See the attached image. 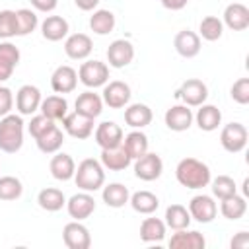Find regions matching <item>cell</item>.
Listing matches in <instances>:
<instances>
[{
  "label": "cell",
  "mask_w": 249,
  "mask_h": 249,
  "mask_svg": "<svg viewBox=\"0 0 249 249\" xmlns=\"http://www.w3.org/2000/svg\"><path fill=\"white\" fill-rule=\"evenodd\" d=\"M175 177L179 185H183L185 189L196 191V189H204L210 185L212 173L204 161L196 158H183L175 167Z\"/></svg>",
  "instance_id": "1"
},
{
  "label": "cell",
  "mask_w": 249,
  "mask_h": 249,
  "mask_svg": "<svg viewBox=\"0 0 249 249\" xmlns=\"http://www.w3.org/2000/svg\"><path fill=\"white\" fill-rule=\"evenodd\" d=\"M72 179L78 189H82L86 193H95L105 183V167L101 165V161H97L93 158H86L78 163Z\"/></svg>",
  "instance_id": "2"
},
{
  "label": "cell",
  "mask_w": 249,
  "mask_h": 249,
  "mask_svg": "<svg viewBox=\"0 0 249 249\" xmlns=\"http://www.w3.org/2000/svg\"><path fill=\"white\" fill-rule=\"evenodd\" d=\"M23 146V119L21 115L8 113L0 119V150L16 154Z\"/></svg>",
  "instance_id": "3"
},
{
  "label": "cell",
  "mask_w": 249,
  "mask_h": 249,
  "mask_svg": "<svg viewBox=\"0 0 249 249\" xmlns=\"http://www.w3.org/2000/svg\"><path fill=\"white\" fill-rule=\"evenodd\" d=\"M78 80L89 89L101 88L109 82V66L101 60H86L78 70Z\"/></svg>",
  "instance_id": "4"
},
{
  "label": "cell",
  "mask_w": 249,
  "mask_h": 249,
  "mask_svg": "<svg viewBox=\"0 0 249 249\" xmlns=\"http://www.w3.org/2000/svg\"><path fill=\"white\" fill-rule=\"evenodd\" d=\"M247 138H249L247 128L241 123H228L220 132V144L230 154H237V152L245 150Z\"/></svg>",
  "instance_id": "5"
},
{
  "label": "cell",
  "mask_w": 249,
  "mask_h": 249,
  "mask_svg": "<svg viewBox=\"0 0 249 249\" xmlns=\"http://www.w3.org/2000/svg\"><path fill=\"white\" fill-rule=\"evenodd\" d=\"M175 97L177 99H183L185 105L189 107H198L206 101L208 97V88L202 80L198 78H189L181 84V88L175 91Z\"/></svg>",
  "instance_id": "6"
},
{
  "label": "cell",
  "mask_w": 249,
  "mask_h": 249,
  "mask_svg": "<svg viewBox=\"0 0 249 249\" xmlns=\"http://www.w3.org/2000/svg\"><path fill=\"white\" fill-rule=\"evenodd\" d=\"M189 214L191 220H196L198 224H210L218 214V204L210 195H195L189 200Z\"/></svg>",
  "instance_id": "7"
},
{
  "label": "cell",
  "mask_w": 249,
  "mask_h": 249,
  "mask_svg": "<svg viewBox=\"0 0 249 249\" xmlns=\"http://www.w3.org/2000/svg\"><path fill=\"white\" fill-rule=\"evenodd\" d=\"M93 121L95 119H89V117L74 111V113H66V117L62 119V128L68 136H72L76 140H86L93 134Z\"/></svg>",
  "instance_id": "8"
},
{
  "label": "cell",
  "mask_w": 249,
  "mask_h": 249,
  "mask_svg": "<svg viewBox=\"0 0 249 249\" xmlns=\"http://www.w3.org/2000/svg\"><path fill=\"white\" fill-rule=\"evenodd\" d=\"M130 86L126 82H121V80H113L109 84L103 86V103L109 107V109H123L128 105L130 101Z\"/></svg>",
  "instance_id": "9"
},
{
  "label": "cell",
  "mask_w": 249,
  "mask_h": 249,
  "mask_svg": "<svg viewBox=\"0 0 249 249\" xmlns=\"http://www.w3.org/2000/svg\"><path fill=\"white\" fill-rule=\"evenodd\" d=\"M163 171V161L156 152H146L134 160V175L142 181H156Z\"/></svg>",
  "instance_id": "10"
},
{
  "label": "cell",
  "mask_w": 249,
  "mask_h": 249,
  "mask_svg": "<svg viewBox=\"0 0 249 249\" xmlns=\"http://www.w3.org/2000/svg\"><path fill=\"white\" fill-rule=\"evenodd\" d=\"M62 241L68 249H89L91 235L82 222L72 220L62 228Z\"/></svg>",
  "instance_id": "11"
},
{
  "label": "cell",
  "mask_w": 249,
  "mask_h": 249,
  "mask_svg": "<svg viewBox=\"0 0 249 249\" xmlns=\"http://www.w3.org/2000/svg\"><path fill=\"white\" fill-rule=\"evenodd\" d=\"M123 128L115 123V121H103L95 126L93 130V138H95V144L101 148V150H107V148H115V146H121L123 144Z\"/></svg>",
  "instance_id": "12"
},
{
  "label": "cell",
  "mask_w": 249,
  "mask_h": 249,
  "mask_svg": "<svg viewBox=\"0 0 249 249\" xmlns=\"http://www.w3.org/2000/svg\"><path fill=\"white\" fill-rule=\"evenodd\" d=\"M163 121H165V126L173 132H183V130H189L193 121H195V115L191 111L189 105H171L165 115H163Z\"/></svg>",
  "instance_id": "13"
},
{
  "label": "cell",
  "mask_w": 249,
  "mask_h": 249,
  "mask_svg": "<svg viewBox=\"0 0 249 249\" xmlns=\"http://www.w3.org/2000/svg\"><path fill=\"white\" fill-rule=\"evenodd\" d=\"M134 58V47L128 39H115L107 49V62L111 68H124Z\"/></svg>",
  "instance_id": "14"
},
{
  "label": "cell",
  "mask_w": 249,
  "mask_h": 249,
  "mask_svg": "<svg viewBox=\"0 0 249 249\" xmlns=\"http://www.w3.org/2000/svg\"><path fill=\"white\" fill-rule=\"evenodd\" d=\"M66 210H68L70 218L82 222V220L89 218L95 212V198L86 191L76 193L66 200Z\"/></svg>",
  "instance_id": "15"
},
{
  "label": "cell",
  "mask_w": 249,
  "mask_h": 249,
  "mask_svg": "<svg viewBox=\"0 0 249 249\" xmlns=\"http://www.w3.org/2000/svg\"><path fill=\"white\" fill-rule=\"evenodd\" d=\"M93 41L86 33H72L64 41V53L72 60H86L91 54Z\"/></svg>",
  "instance_id": "16"
},
{
  "label": "cell",
  "mask_w": 249,
  "mask_h": 249,
  "mask_svg": "<svg viewBox=\"0 0 249 249\" xmlns=\"http://www.w3.org/2000/svg\"><path fill=\"white\" fill-rule=\"evenodd\" d=\"M41 91L37 86L25 84L18 89L16 93V109L19 111V115H33L35 111H39L41 107Z\"/></svg>",
  "instance_id": "17"
},
{
  "label": "cell",
  "mask_w": 249,
  "mask_h": 249,
  "mask_svg": "<svg viewBox=\"0 0 249 249\" xmlns=\"http://www.w3.org/2000/svg\"><path fill=\"white\" fill-rule=\"evenodd\" d=\"M222 23L231 31H243L249 27V8L241 2H231L224 10Z\"/></svg>",
  "instance_id": "18"
},
{
  "label": "cell",
  "mask_w": 249,
  "mask_h": 249,
  "mask_svg": "<svg viewBox=\"0 0 249 249\" xmlns=\"http://www.w3.org/2000/svg\"><path fill=\"white\" fill-rule=\"evenodd\" d=\"M78 86V72L68 66V64H62L58 68H54L53 76H51V88L53 91L56 93H70L74 91Z\"/></svg>",
  "instance_id": "19"
},
{
  "label": "cell",
  "mask_w": 249,
  "mask_h": 249,
  "mask_svg": "<svg viewBox=\"0 0 249 249\" xmlns=\"http://www.w3.org/2000/svg\"><path fill=\"white\" fill-rule=\"evenodd\" d=\"M206 239L200 231L196 230H175V233L169 237V247L171 249H204Z\"/></svg>",
  "instance_id": "20"
},
{
  "label": "cell",
  "mask_w": 249,
  "mask_h": 249,
  "mask_svg": "<svg viewBox=\"0 0 249 249\" xmlns=\"http://www.w3.org/2000/svg\"><path fill=\"white\" fill-rule=\"evenodd\" d=\"M173 47L183 58H195L200 53V37L191 29H181L173 39Z\"/></svg>",
  "instance_id": "21"
},
{
  "label": "cell",
  "mask_w": 249,
  "mask_h": 249,
  "mask_svg": "<svg viewBox=\"0 0 249 249\" xmlns=\"http://www.w3.org/2000/svg\"><path fill=\"white\" fill-rule=\"evenodd\" d=\"M99 161L109 171H123L132 163V158L128 156V152L121 144V146H115V148L101 150V160Z\"/></svg>",
  "instance_id": "22"
},
{
  "label": "cell",
  "mask_w": 249,
  "mask_h": 249,
  "mask_svg": "<svg viewBox=\"0 0 249 249\" xmlns=\"http://www.w3.org/2000/svg\"><path fill=\"white\" fill-rule=\"evenodd\" d=\"M49 169H51V175H53L56 181H70V179L74 177L76 163H74V160H72L70 154L56 152V154L51 158Z\"/></svg>",
  "instance_id": "23"
},
{
  "label": "cell",
  "mask_w": 249,
  "mask_h": 249,
  "mask_svg": "<svg viewBox=\"0 0 249 249\" xmlns=\"http://www.w3.org/2000/svg\"><path fill=\"white\" fill-rule=\"evenodd\" d=\"M74 107H76L78 113H82L89 119H97L103 111V99H101L99 93H93L91 89H88V91H84L76 97Z\"/></svg>",
  "instance_id": "24"
},
{
  "label": "cell",
  "mask_w": 249,
  "mask_h": 249,
  "mask_svg": "<svg viewBox=\"0 0 249 249\" xmlns=\"http://www.w3.org/2000/svg\"><path fill=\"white\" fill-rule=\"evenodd\" d=\"M70 31V25L68 21L62 18V16H47L41 23V33L47 41H62Z\"/></svg>",
  "instance_id": "25"
},
{
  "label": "cell",
  "mask_w": 249,
  "mask_h": 249,
  "mask_svg": "<svg viewBox=\"0 0 249 249\" xmlns=\"http://www.w3.org/2000/svg\"><path fill=\"white\" fill-rule=\"evenodd\" d=\"M195 121H196V126L204 132H212L220 126L222 123V111L216 107V105H210V103H202L198 105V111L195 115Z\"/></svg>",
  "instance_id": "26"
},
{
  "label": "cell",
  "mask_w": 249,
  "mask_h": 249,
  "mask_svg": "<svg viewBox=\"0 0 249 249\" xmlns=\"http://www.w3.org/2000/svg\"><path fill=\"white\" fill-rule=\"evenodd\" d=\"M152 109L146 103H132L124 109V123L132 128H144L152 123Z\"/></svg>",
  "instance_id": "27"
},
{
  "label": "cell",
  "mask_w": 249,
  "mask_h": 249,
  "mask_svg": "<svg viewBox=\"0 0 249 249\" xmlns=\"http://www.w3.org/2000/svg\"><path fill=\"white\" fill-rule=\"evenodd\" d=\"M101 198L109 208H123L124 204H128L130 193H128V187H124L123 183H109L103 187Z\"/></svg>",
  "instance_id": "28"
},
{
  "label": "cell",
  "mask_w": 249,
  "mask_h": 249,
  "mask_svg": "<svg viewBox=\"0 0 249 249\" xmlns=\"http://www.w3.org/2000/svg\"><path fill=\"white\" fill-rule=\"evenodd\" d=\"M35 142L43 154H56L64 144V132L56 124H53L49 130H45L41 136H37Z\"/></svg>",
  "instance_id": "29"
},
{
  "label": "cell",
  "mask_w": 249,
  "mask_h": 249,
  "mask_svg": "<svg viewBox=\"0 0 249 249\" xmlns=\"http://www.w3.org/2000/svg\"><path fill=\"white\" fill-rule=\"evenodd\" d=\"M128 204L132 206L134 212L150 216V214H154V212L158 210V206H160V198H158L154 193H150V191H136V193L130 195Z\"/></svg>",
  "instance_id": "30"
},
{
  "label": "cell",
  "mask_w": 249,
  "mask_h": 249,
  "mask_svg": "<svg viewBox=\"0 0 249 249\" xmlns=\"http://www.w3.org/2000/svg\"><path fill=\"white\" fill-rule=\"evenodd\" d=\"M39 111L45 117H49L51 121H62L68 113V101L62 95H49V97L41 99Z\"/></svg>",
  "instance_id": "31"
},
{
  "label": "cell",
  "mask_w": 249,
  "mask_h": 249,
  "mask_svg": "<svg viewBox=\"0 0 249 249\" xmlns=\"http://www.w3.org/2000/svg\"><path fill=\"white\" fill-rule=\"evenodd\" d=\"M37 204L47 210V212H58L62 206H66V196L60 189L54 187H47L43 191H39L37 195Z\"/></svg>",
  "instance_id": "32"
},
{
  "label": "cell",
  "mask_w": 249,
  "mask_h": 249,
  "mask_svg": "<svg viewBox=\"0 0 249 249\" xmlns=\"http://www.w3.org/2000/svg\"><path fill=\"white\" fill-rule=\"evenodd\" d=\"M165 222L160 218H144L140 224V239L144 243H156L165 237Z\"/></svg>",
  "instance_id": "33"
},
{
  "label": "cell",
  "mask_w": 249,
  "mask_h": 249,
  "mask_svg": "<svg viewBox=\"0 0 249 249\" xmlns=\"http://www.w3.org/2000/svg\"><path fill=\"white\" fill-rule=\"evenodd\" d=\"M220 212H222V216L226 220H239V218H243V214L247 212V200H245V196H241V195L235 193V195H231L228 198H222Z\"/></svg>",
  "instance_id": "34"
},
{
  "label": "cell",
  "mask_w": 249,
  "mask_h": 249,
  "mask_svg": "<svg viewBox=\"0 0 249 249\" xmlns=\"http://www.w3.org/2000/svg\"><path fill=\"white\" fill-rule=\"evenodd\" d=\"M115 14L111 10H95L89 18V29L95 35H109L115 29Z\"/></svg>",
  "instance_id": "35"
},
{
  "label": "cell",
  "mask_w": 249,
  "mask_h": 249,
  "mask_svg": "<svg viewBox=\"0 0 249 249\" xmlns=\"http://www.w3.org/2000/svg\"><path fill=\"white\" fill-rule=\"evenodd\" d=\"M163 222L173 231L175 230H185L191 224V214H189V210L183 204H169L165 208V220Z\"/></svg>",
  "instance_id": "36"
},
{
  "label": "cell",
  "mask_w": 249,
  "mask_h": 249,
  "mask_svg": "<svg viewBox=\"0 0 249 249\" xmlns=\"http://www.w3.org/2000/svg\"><path fill=\"white\" fill-rule=\"evenodd\" d=\"M123 146L128 152V156L136 160L148 152V136L142 130H132L126 136H123Z\"/></svg>",
  "instance_id": "37"
},
{
  "label": "cell",
  "mask_w": 249,
  "mask_h": 249,
  "mask_svg": "<svg viewBox=\"0 0 249 249\" xmlns=\"http://www.w3.org/2000/svg\"><path fill=\"white\" fill-rule=\"evenodd\" d=\"M39 25V19H37V14L29 8H19L16 10V35L19 37H25L29 33H33Z\"/></svg>",
  "instance_id": "38"
},
{
  "label": "cell",
  "mask_w": 249,
  "mask_h": 249,
  "mask_svg": "<svg viewBox=\"0 0 249 249\" xmlns=\"http://www.w3.org/2000/svg\"><path fill=\"white\" fill-rule=\"evenodd\" d=\"M224 33V23L220 18L216 16H206L200 19V25H198V37H202L204 41H218Z\"/></svg>",
  "instance_id": "39"
},
{
  "label": "cell",
  "mask_w": 249,
  "mask_h": 249,
  "mask_svg": "<svg viewBox=\"0 0 249 249\" xmlns=\"http://www.w3.org/2000/svg\"><path fill=\"white\" fill-rule=\"evenodd\" d=\"M23 193V185L14 175L0 177V200H18Z\"/></svg>",
  "instance_id": "40"
},
{
  "label": "cell",
  "mask_w": 249,
  "mask_h": 249,
  "mask_svg": "<svg viewBox=\"0 0 249 249\" xmlns=\"http://www.w3.org/2000/svg\"><path fill=\"white\" fill-rule=\"evenodd\" d=\"M210 183H212V195L220 200L237 193V185L230 175H218L216 179H210Z\"/></svg>",
  "instance_id": "41"
},
{
  "label": "cell",
  "mask_w": 249,
  "mask_h": 249,
  "mask_svg": "<svg viewBox=\"0 0 249 249\" xmlns=\"http://www.w3.org/2000/svg\"><path fill=\"white\" fill-rule=\"evenodd\" d=\"M16 37V12L0 10V39Z\"/></svg>",
  "instance_id": "42"
},
{
  "label": "cell",
  "mask_w": 249,
  "mask_h": 249,
  "mask_svg": "<svg viewBox=\"0 0 249 249\" xmlns=\"http://www.w3.org/2000/svg\"><path fill=\"white\" fill-rule=\"evenodd\" d=\"M230 95L235 103L239 105H247L249 103V78H239L233 82V86L230 88Z\"/></svg>",
  "instance_id": "43"
},
{
  "label": "cell",
  "mask_w": 249,
  "mask_h": 249,
  "mask_svg": "<svg viewBox=\"0 0 249 249\" xmlns=\"http://www.w3.org/2000/svg\"><path fill=\"white\" fill-rule=\"evenodd\" d=\"M53 124H54V121H51L49 117H45V115L41 113V115L31 117V121H29V124H27V130H29V134H31L33 138H37V136H41L45 130H49Z\"/></svg>",
  "instance_id": "44"
},
{
  "label": "cell",
  "mask_w": 249,
  "mask_h": 249,
  "mask_svg": "<svg viewBox=\"0 0 249 249\" xmlns=\"http://www.w3.org/2000/svg\"><path fill=\"white\" fill-rule=\"evenodd\" d=\"M19 49L10 41H0V60L12 64L14 68L19 64Z\"/></svg>",
  "instance_id": "45"
},
{
  "label": "cell",
  "mask_w": 249,
  "mask_h": 249,
  "mask_svg": "<svg viewBox=\"0 0 249 249\" xmlns=\"http://www.w3.org/2000/svg\"><path fill=\"white\" fill-rule=\"evenodd\" d=\"M14 107V93L10 88L6 86H0V117L8 115Z\"/></svg>",
  "instance_id": "46"
},
{
  "label": "cell",
  "mask_w": 249,
  "mask_h": 249,
  "mask_svg": "<svg viewBox=\"0 0 249 249\" xmlns=\"http://www.w3.org/2000/svg\"><path fill=\"white\" fill-rule=\"evenodd\" d=\"M231 249H247L249 247V233L247 231H237L233 239L230 241Z\"/></svg>",
  "instance_id": "47"
},
{
  "label": "cell",
  "mask_w": 249,
  "mask_h": 249,
  "mask_svg": "<svg viewBox=\"0 0 249 249\" xmlns=\"http://www.w3.org/2000/svg\"><path fill=\"white\" fill-rule=\"evenodd\" d=\"M29 2L37 12H53L58 4V0H29Z\"/></svg>",
  "instance_id": "48"
},
{
  "label": "cell",
  "mask_w": 249,
  "mask_h": 249,
  "mask_svg": "<svg viewBox=\"0 0 249 249\" xmlns=\"http://www.w3.org/2000/svg\"><path fill=\"white\" fill-rule=\"evenodd\" d=\"M161 2V6L163 8H167V10H173V12H177V10H183L187 4H189V0H160Z\"/></svg>",
  "instance_id": "49"
},
{
  "label": "cell",
  "mask_w": 249,
  "mask_h": 249,
  "mask_svg": "<svg viewBox=\"0 0 249 249\" xmlns=\"http://www.w3.org/2000/svg\"><path fill=\"white\" fill-rule=\"evenodd\" d=\"M16 68L12 66V64H8V62H4V60H0V84L2 82H6V80H10V76H12V72H14Z\"/></svg>",
  "instance_id": "50"
},
{
  "label": "cell",
  "mask_w": 249,
  "mask_h": 249,
  "mask_svg": "<svg viewBox=\"0 0 249 249\" xmlns=\"http://www.w3.org/2000/svg\"><path fill=\"white\" fill-rule=\"evenodd\" d=\"M74 2H76V6H78L80 10H84V12H91V10H95L97 4H99V0H74Z\"/></svg>",
  "instance_id": "51"
}]
</instances>
